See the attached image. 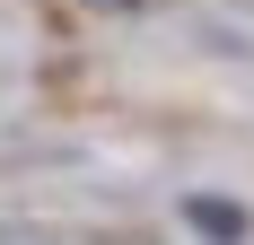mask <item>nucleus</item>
Masks as SVG:
<instances>
[{
	"label": "nucleus",
	"instance_id": "obj_1",
	"mask_svg": "<svg viewBox=\"0 0 254 245\" xmlns=\"http://www.w3.org/2000/svg\"><path fill=\"white\" fill-rule=\"evenodd\" d=\"M184 219H193V228H202V237L210 245H246V210H237V201H210V193H193V201H184Z\"/></svg>",
	"mask_w": 254,
	"mask_h": 245
},
{
	"label": "nucleus",
	"instance_id": "obj_2",
	"mask_svg": "<svg viewBox=\"0 0 254 245\" xmlns=\"http://www.w3.org/2000/svg\"><path fill=\"white\" fill-rule=\"evenodd\" d=\"M88 9H114V18H140V9H158V0H88Z\"/></svg>",
	"mask_w": 254,
	"mask_h": 245
}]
</instances>
